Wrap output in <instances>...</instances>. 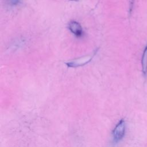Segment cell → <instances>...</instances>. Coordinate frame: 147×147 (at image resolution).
Returning a JSON list of instances; mask_svg holds the SVG:
<instances>
[{"label": "cell", "mask_w": 147, "mask_h": 147, "mask_svg": "<svg viewBox=\"0 0 147 147\" xmlns=\"http://www.w3.org/2000/svg\"><path fill=\"white\" fill-rule=\"evenodd\" d=\"M126 130V124L125 121L122 119H121L118 123L114 127L112 134H113V140L114 142L117 143L120 141L125 136Z\"/></svg>", "instance_id": "6da1fadb"}, {"label": "cell", "mask_w": 147, "mask_h": 147, "mask_svg": "<svg viewBox=\"0 0 147 147\" xmlns=\"http://www.w3.org/2000/svg\"><path fill=\"white\" fill-rule=\"evenodd\" d=\"M68 28L70 31L77 37H80L83 34V30L79 23L75 21H71L68 24Z\"/></svg>", "instance_id": "7a4b0ae2"}, {"label": "cell", "mask_w": 147, "mask_h": 147, "mask_svg": "<svg viewBox=\"0 0 147 147\" xmlns=\"http://www.w3.org/2000/svg\"><path fill=\"white\" fill-rule=\"evenodd\" d=\"M92 58V56H87L83 57H82L78 60H75L74 61L67 63V65L68 67H75L78 66L83 65L85 64L88 63V61H90Z\"/></svg>", "instance_id": "3957f363"}, {"label": "cell", "mask_w": 147, "mask_h": 147, "mask_svg": "<svg viewBox=\"0 0 147 147\" xmlns=\"http://www.w3.org/2000/svg\"><path fill=\"white\" fill-rule=\"evenodd\" d=\"M141 64H142V72L144 75H146L147 74V45L144 48V50L142 53Z\"/></svg>", "instance_id": "277c9868"}, {"label": "cell", "mask_w": 147, "mask_h": 147, "mask_svg": "<svg viewBox=\"0 0 147 147\" xmlns=\"http://www.w3.org/2000/svg\"><path fill=\"white\" fill-rule=\"evenodd\" d=\"M20 0H7V2L10 5H16L19 3Z\"/></svg>", "instance_id": "5b68a950"}, {"label": "cell", "mask_w": 147, "mask_h": 147, "mask_svg": "<svg viewBox=\"0 0 147 147\" xmlns=\"http://www.w3.org/2000/svg\"><path fill=\"white\" fill-rule=\"evenodd\" d=\"M72 1H78V0H72Z\"/></svg>", "instance_id": "8992f818"}]
</instances>
